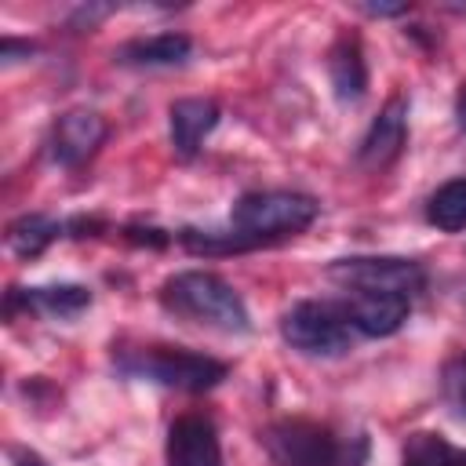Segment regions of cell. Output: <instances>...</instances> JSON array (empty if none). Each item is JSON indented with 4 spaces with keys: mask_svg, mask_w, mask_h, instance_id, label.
Returning a JSON list of instances; mask_svg holds the SVG:
<instances>
[{
    "mask_svg": "<svg viewBox=\"0 0 466 466\" xmlns=\"http://www.w3.org/2000/svg\"><path fill=\"white\" fill-rule=\"evenodd\" d=\"M193 51L186 33H153V36H138L127 40L113 51V58L120 66H178L186 62Z\"/></svg>",
    "mask_w": 466,
    "mask_h": 466,
    "instance_id": "12",
    "label": "cell"
},
{
    "mask_svg": "<svg viewBox=\"0 0 466 466\" xmlns=\"http://www.w3.org/2000/svg\"><path fill=\"white\" fill-rule=\"evenodd\" d=\"M328 76H331V87H335L339 102H360L364 98L368 69H364V58H360L357 40H342V44L331 47V55H328Z\"/></svg>",
    "mask_w": 466,
    "mask_h": 466,
    "instance_id": "13",
    "label": "cell"
},
{
    "mask_svg": "<svg viewBox=\"0 0 466 466\" xmlns=\"http://www.w3.org/2000/svg\"><path fill=\"white\" fill-rule=\"evenodd\" d=\"M273 466H360L364 448L342 444L328 426L309 419H284L262 433Z\"/></svg>",
    "mask_w": 466,
    "mask_h": 466,
    "instance_id": "3",
    "label": "cell"
},
{
    "mask_svg": "<svg viewBox=\"0 0 466 466\" xmlns=\"http://www.w3.org/2000/svg\"><path fill=\"white\" fill-rule=\"evenodd\" d=\"M404 138H408V102H404L400 95H393V98L379 109V116L371 120L368 135L360 138V149H357L360 167L379 171V167L393 164L397 153H400V146H404Z\"/></svg>",
    "mask_w": 466,
    "mask_h": 466,
    "instance_id": "8",
    "label": "cell"
},
{
    "mask_svg": "<svg viewBox=\"0 0 466 466\" xmlns=\"http://www.w3.org/2000/svg\"><path fill=\"white\" fill-rule=\"evenodd\" d=\"M167 124H171V146L178 160H189L200 142L211 135V127L218 124V106L211 98H178L167 109Z\"/></svg>",
    "mask_w": 466,
    "mask_h": 466,
    "instance_id": "11",
    "label": "cell"
},
{
    "mask_svg": "<svg viewBox=\"0 0 466 466\" xmlns=\"http://www.w3.org/2000/svg\"><path fill=\"white\" fill-rule=\"evenodd\" d=\"M120 368L127 375H138V379H149V382H160V386H175V390H186V393L211 390L229 371L215 357L189 353V350H167V346H149L135 357H124Z\"/></svg>",
    "mask_w": 466,
    "mask_h": 466,
    "instance_id": "4",
    "label": "cell"
},
{
    "mask_svg": "<svg viewBox=\"0 0 466 466\" xmlns=\"http://www.w3.org/2000/svg\"><path fill=\"white\" fill-rule=\"evenodd\" d=\"M58 222H51V218H44V215H22V218H15L11 226H7V244H11V251L15 255H22V258H33V255H40L55 237H58Z\"/></svg>",
    "mask_w": 466,
    "mask_h": 466,
    "instance_id": "17",
    "label": "cell"
},
{
    "mask_svg": "<svg viewBox=\"0 0 466 466\" xmlns=\"http://www.w3.org/2000/svg\"><path fill=\"white\" fill-rule=\"evenodd\" d=\"M11 462L15 466H47L36 451H29V448H11Z\"/></svg>",
    "mask_w": 466,
    "mask_h": 466,
    "instance_id": "19",
    "label": "cell"
},
{
    "mask_svg": "<svg viewBox=\"0 0 466 466\" xmlns=\"http://www.w3.org/2000/svg\"><path fill=\"white\" fill-rule=\"evenodd\" d=\"M441 393H444L448 408L459 419H466V353L462 357H451L444 364V371H441Z\"/></svg>",
    "mask_w": 466,
    "mask_h": 466,
    "instance_id": "18",
    "label": "cell"
},
{
    "mask_svg": "<svg viewBox=\"0 0 466 466\" xmlns=\"http://www.w3.org/2000/svg\"><path fill=\"white\" fill-rule=\"evenodd\" d=\"M167 466H222L215 422L204 415H178L167 430Z\"/></svg>",
    "mask_w": 466,
    "mask_h": 466,
    "instance_id": "9",
    "label": "cell"
},
{
    "mask_svg": "<svg viewBox=\"0 0 466 466\" xmlns=\"http://www.w3.org/2000/svg\"><path fill=\"white\" fill-rule=\"evenodd\" d=\"M280 335L291 350L309 357H339L350 350V320L342 306L331 302H299L284 313Z\"/></svg>",
    "mask_w": 466,
    "mask_h": 466,
    "instance_id": "5",
    "label": "cell"
},
{
    "mask_svg": "<svg viewBox=\"0 0 466 466\" xmlns=\"http://www.w3.org/2000/svg\"><path fill=\"white\" fill-rule=\"evenodd\" d=\"M426 218H430L437 229H444V233H459V229H466V178H451V182H444V186L430 197V204H426Z\"/></svg>",
    "mask_w": 466,
    "mask_h": 466,
    "instance_id": "16",
    "label": "cell"
},
{
    "mask_svg": "<svg viewBox=\"0 0 466 466\" xmlns=\"http://www.w3.org/2000/svg\"><path fill=\"white\" fill-rule=\"evenodd\" d=\"M360 11L382 18V15H400V11H408V7H404V4H360Z\"/></svg>",
    "mask_w": 466,
    "mask_h": 466,
    "instance_id": "20",
    "label": "cell"
},
{
    "mask_svg": "<svg viewBox=\"0 0 466 466\" xmlns=\"http://www.w3.org/2000/svg\"><path fill=\"white\" fill-rule=\"evenodd\" d=\"M317 218V200L291 189H266V193H244L233 211V233L244 244H258L269 237H295Z\"/></svg>",
    "mask_w": 466,
    "mask_h": 466,
    "instance_id": "2",
    "label": "cell"
},
{
    "mask_svg": "<svg viewBox=\"0 0 466 466\" xmlns=\"http://www.w3.org/2000/svg\"><path fill=\"white\" fill-rule=\"evenodd\" d=\"M404 466H466V448L441 433H411L404 441Z\"/></svg>",
    "mask_w": 466,
    "mask_h": 466,
    "instance_id": "15",
    "label": "cell"
},
{
    "mask_svg": "<svg viewBox=\"0 0 466 466\" xmlns=\"http://www.w3.org/2000/svg\"><path fill=\"white\" fill-rule=\"evenodd\" d=\"M328 277L353 288V291H386V295H404L422 288V269L411 258H375V255H357V258H339L328 266Z\"/></svg>",
    "mask_w": 466,
    "mask_h": 466,
    "instance_id": "6",
    "label": "cell"
},
{
    "mask_svg": "<svg viewBox=\"0 0 466 466\" xmlns=\"http://www.w3.org/2000/svg\"><path fill=\"white\" fill-rule=\"evenodd\" d=\"M408 309H411V302L404 295H386V291H353L350 302L342 306L350 328H357L371 339L393 335L408 320Z\"/></svg>",
    "mask_w": 466,
    "mask_h": 466,
    "instance_id": "10",
    "label": "cell"
},
{
    "mask_svg": "<svg viewBox=\"0 0 466 466\" xmlns=\"http://www.w3.org/2000/svg\"><path fill=\"white\" fill-rule=\"evenodd\" d=\"M455 116H459V127L466 131V84L459 87V98H455Z\"/></svg>",
    "mask_w": 466,
    "mask_h": 466,
    "instance_id": "21",
    "label": "cell"
},
{
    "mask_svg": "<svg viewBox=\"0 0 466 466\" xmlns=\"http://www.w3.org/2000/svg\"><path fill=\"white\" fill-rule=\"evenodd\" d=\"M106 131L109 127L95 109H69L51 127V157L62 167H76L102 146Z\"/></svg>",
    "mask_w": 466,
    "mask_h": 466,
    "instance_id": "7",
    "label": "cell"
},
{
    "mask_svg": "<svg viewBox=\"0 0 466 466\" xmlns=\"http://www.w3.org/2000/svg\"><path fill=\"white\" fill-rule=\"evenodd\" d=\"M87 306H91V291L80 284H51L25 291V309H40L47 317H76Z\"/></svg>",
    "mask_w": 466,
    "mask_h": 466,
    "instance_id": "14",
    "label": "cell"
},
{
    "mask_svg": "<svg viewBox=\"0 0 466 466\" xmlns=\"http://www.w3.org/2000/svg\"><path fill=\"white\" fill-rule=\"evenodd\" d=\"M160 302L178 313V317H189L197 324H208V328H218V331H248V306L244 299L233 291V284H226L218 273H208V269H186V273H175L164 288H160Z\"/></svg>",
    "mask_w": 466,
    "mask_h": 466,
    "instance_id": "1",
    "label": "cell"
}]
</instances>
